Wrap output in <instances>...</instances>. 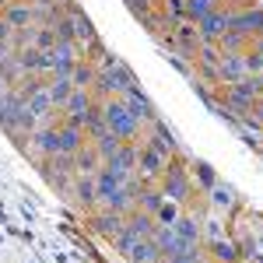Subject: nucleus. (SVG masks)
<instances>
[{
	"mask_svg": "<svg viewBox=\"0 0 263 263\" xmlns=\"http://www.w3.org/2000/svg\"><path fill=\"white\" fill-rule=\"evenodd\" d=\"M46 91H49L53 105H57V109H63V105H67V99H70V91H74L70 74H53V78L46 81Z\"/></svg>",
	"mask_w": 263,
	"mask_h": 263,
	"instance_id": "nucleus-14",
	"label": "nucleus"
},
{
	"mask_svg": "<svg viewBox=\"0 0 263 263\" xmlns=\"http://www.w3.org/2000/svg\"><path fill=\"white\" fill-rule=\"evenodd\" d=\"M7 88H11V84L4 81V74H0V91H7Z\"/></svg>",
	"mask_w": 263,
	"mask_h": 263,
	"instance_id": "nucleus-34",
	"label": "nucleus"
},
{
	"mask_svg": "<svg viewBox=\"0 0 263 263\" xmlns=\"http://www.w3.org/2000/svg\"><path fill=\"white\" fill-rule=\"evenodd\" d=\"M211 256H214V263H235L239 260V249L232 242H224V239H214L211 242Z\"/></svg>",
	"mask_w": 263,
	"mask_h": 263,
	"instance_id": "nucleus-21",
	"label": "nucleus"
},
{
	"mask_svg": "<svg viewBox=\"0 0 263 263\" xmlns=\"http://www.w3.org/2000/svg\"><path fill=\"white\" fill-rule=\"evenodd\" d=\"M179 207H182V203H176V200H162V203H158V211H155L158 224H176V221H179Z\"/></svg>",
	"mask_w": 263,
	"mask_h": 263,
	"instance_id": "nucleus-25",
	"label": "nucleus"
},
{
	"mask_svg": "<svg viewBox=\"0 0 263 263\" xmlns=\"http://www.w3.org/2000/svg\"><path fill=\"white\" fill-rule=\"evenodd\" d=\"M147 144H151V147H158V151H162V155H168V158L179 151L176 134H172V130H168L162 120H151V141H147Z\"/></svg>",
	"mask_w": 263,
	"mask_h": 263,
	"instance_id": "nucleus-12",
	"label": "nucleus"
},
{
	"mask_svg": "<svg viewBox=\"0 0 263 263\" xmlns=\"http://www.w3.org/2000/svg\"><path fill=\"white\" fill-rule=\"evenodd\" d=\"M120 144H123V141L116 137V134H112V130H105L102 137H95V151H99L102 162H105V158H112V155L120 151Z\"/></svg>",
	"mask_w": 263,
	"mask_h": 263,
	"instance_id": "nucleus-22",
	"label": "nucleus"
},
{
	"mask_svg": "<svg viewBox=\"0 0 263 263\" xmlns=\"http://www.w3.org/2000/svg\"><path fill=\"white\" fill-rule=\"evenodd\" d=\"M46 60H49V74H70L74 63L81 60L78 57V42H53L46 49Z\"/></svg>",
	"mask_w": 263,
	"mask_h": 263,
	"instance_id": "nucleus-4",
	"label": "nucleus"
},
{
	"mask_svg": "<svg viewBox=\"0 0 263 263\" xmlns=\"http://www.w3.org/2000/svg\"><path fill=\"white\" fill-rule=\"evenodd\" d=\"M162 193L176 203H190V197H193V179H190V172L168 162V168H165V176H162Z\"/></svg>",
	"mask_w": 263,
	"mask_h": 263,
	"instance_id": "nucleus-3",
	"label": "nucleus"
},
{
	"mask_svg": "<svg viewBox=\"0 0 263 263\" xmlns=\"http://www.w3.org/2000/svg\"><path fill=\"white\" fill-rule=\"evenodd\" d=\"M137 165H141V172L147 179H162L165 168H168V155H162L151 144H137Z\"/></svg>",
	"mask_w": 263,
	"mask_h": 263,
	"instance_id": "nucleus-6",
	"label": "nucleus"
},
{
	"mask_svg": "<svg viewBox=\"0 0 263 263\" xmlns=\"http://www.w3.org/2000/svg\"><path fill=\"white\" fill-rule=\"evenodd\" d=\"M95 224H99V232L105 235V239H112V242H116L126 221H123L120 211H109V207H105V214H99V218H95Z\"/></svg>",
	"mask_w": 263,
	"mask_h": 263,
	"instance_id": "nucleus-17",
	"label": "nucleus"
},
{
	"mask_svg": "<svg viewBox=\"0 0 263 263\" xmlns=\"http://www.w3.org/2000/svg\"><path fill=\"white\" fill-rule=\"evenodd\" d=\"M102 120H105V126H109L120 141H134L137 130H141V123L130 116V109L123 105V99H105L102 102ZM134 144H141V141H134Z\"/></svg>",
	"mask_w": 263,
	"mask_h": 263,
	"instance_id": "nucleus-2",
	"label": "nucleus"
},
{
	"mask_svg": "<svg viewBox=\"0 0 263 263\" xmlns=\"http://www.w3.org/2000/svg\"><path fill=\"white\" fill-rule=\"evenodd\" d=\"M126 256H130V263H155L162 253H158V246L151 242V239H137V242H130L126 249H123Z\"/></svg>",
	"mask_w": 263,
	"mask_h": 263,
	"instance_id": "nucleus-15",
	"label": "nucleus"
},
{
	"mask_svg": "<svg viewBox=\"0 0 263 263\" xmlns=\"http://www.w3.org/2000/svg\"><path fill=\"white\" fill-rule=\"evenodd\" d=\"M193 168H197V172H193V179H200V186H203V190H211V186L218 182V179H214V172H211V165L197 162V165H193Z\"/></svg>",
	"mask_w": 263,
	"mask_h": 263,
	"instance_id": "nucleus-27",
	"label": "nucleus"
},
{
	"mask_svg": "<svg viewBox=\"0 0 263 263\" xmlns=\"http://www.w3.org/2000/svg\"><path fill=\"white\" fill-rule=\"evenodd\" d=\"M253 116H256V120L263 123V102H256V112H253Z\"/></svg>",
	"mask_w": 263,
	"mask_h": 263,
	"instance_id": "nucleus-32",
	"label": "nucleus"
},
{
	"mask_svg": "<svg viewBox=\"0 0 263 263\" xmlns=\"http://www.w3.org/2000/svg\"><path fill=\"white\" fill-rule=\"evenodd\" d=\"M246 39H249V35H242V32H235V28H228V32H224L221 39H218V49H221V53H242Z\"/></svg>",
	"mask_w": 263,
	"mask_h": 263,
	"instance_id": "nucleus-23",
	"label": "nucleus"
},
{
	"mask_svg": "<svg viewBox=\"0 0 263 263\" xmlns=\"http://www.w3.org/2000/svg\"><path fill=\"white\" fill-rule=\"evenodd\" d=\"M91 109H95V95H91L88 88H74V91H70V99H67V105H63L67 120L78 123V126H84V123H88Z\"/></svg>",
	"mask_w": 263,
	"mask_h": 263,
	"instance_id": "nucleus-5",
	"label": "nucleus"
},
{
	"mask_svg": "<svg viewBox=\"0 0 263 263\" xmlns=\"http://www.w3.org/2000/svg\"><path fill=\"white\" fill-rule=\"evenodd\" d=\"M0 18L18 32V28H28V25L35 21V11H32V4H28V0H7V7L0 11Z\"/></svg>",
	"mask_w": 263,
	"mask_h": 263,
	"instance_id": "nucleus-9",
	"label": "nucleus"
},
{
	"mask_svg": "<svg viewBox=\"0 0 263 263\" xmlns=\"http://www.w3.org/2000/svg\"><path fill=\"white\" fill-rule=\"evenodd\" d=\"M253 53H260V57H263V35L256 39V49H253Z\"/></svg>",
	"mask_w": 263,
	"mask_h": 263,
	"instance_id": "nucleus-33",
	"label": "nucleus"
},
{
	"mask_svg": "<svg viewBox=\"0 0 263 263\" xmlns=\"http://www.w3.org/2000/svg\"><path fill=\"white\" fill-rule=\"evenodd\" d=\"M126 4H130L137 14H147V4H151V0H126Z\"/></svg>",
	"mask_w": 263,
	"mask_h": 263,
	"instance_id": "nucleus-31",
	"label": "nucleus"
},
{
	"mask_svg": "<svg viewBox=\"0 0 263 263\" xmlns=\"http://www.w3.org/2000/svg\"><path fill=\"white\" fill-rule=\"evenodd\" d=\"M74 197H78V203H84V207H91V203L99 200V197H95V176H81L78 186H74Z\"/></svg>",
	"mask_w": 263,
	"mask_h": 263,
	"instance_id": "nucleus-20",
	"label": "nucleus"
},
{
	"mask_svg": "<svg viewBox=\"0 0 263 263\" xmlns=\"http://www.w3.org/2000/svg\"><path fill=\"white\" fill-rule=\"evenodd\" d=\"M165 200V193H158V190H141V203H144V211H158V203Z\"/></svg>",
	"mask_w": 263,
	"mask_h": 263,
	"instance_id": "nucleus-26",
	"label": "nucleus"
},
{
	"mask_svg": "<svg viewBox=\"0 0 263 263\" xmlns=\"http://www.w3.org/2000/svg\"><path fill=\"white\" fill-rule=\"evenodd\" d=\"M134 84H137L134 81V70L120 60L116 67H109V70H99V78H95V84H91V95L102 99V102L109 99V95H112V99H123Z\"/></svg>",
	"mask_w": 263,
	"mask_h": 263,
	"instance_id": "nucleus-1",
	"label": "nucleus"
},
{
	"mask_svg": "<svg viewBox=\"0 0 263 263\" xmlns=\"http://www.w3.org/2000/svg\"><path fill=\"white\" fill-rule=\"evenodd\" d=\"M84 144H88L84 126H78V123H70V120H63V123H60V147H63V155H78Z\"/></svg>",
	"mask_w": 263,
	"mask_h": 263,
	"instance_id": "nucleus-11",
	"label": "nucleus"
},
{
	"mask_svg": "<svg viewBox=\"0 0 263 263\" xmlns=\"http://www.w3.org/2000/svg\"><path fill=\"white\" fill-rule=\"evenodd\" d=\"M70 21H74V39H78V42H91V39H95V28H91V21L84 18L78 7H70Z\"/></svg>",
	"mask_w": 263,
	"mask_h": 263,
	"instance_id": "nucleus-19",
	"label": "nucleus"
},
{
	"mask_svg": "<svg viewBox=\"0 0 263 263\" xmlns=\"http://www.w3.org/2000/svg\"><path fill=\"white\" fill-rule=\"evenodd\" d=\"M176 232H179V239L186 246H200V235H203V228H200V221L193 218V214H179V221L172 224Z\"/></svg>",
	"mask_w": 263,
	"mask_h": 263,
	"instance_id": "nucleus-16",
	"label": "nucleus"
},
{
	"mask_svg": "<svg viewBox=\"0 0 263 263\" xmlns=\"http://www.w3.org/2000/svg\"><path fill=\"white\" fill-rule=\"evenodd\" d=\"M218 74H221V81L224 84H235V81H242L246 74V49L242 53H221V67H218Z\"/></svg>",
	"mask_w": 263,
	"mask_h": 263,
	"instance_id": "nucleus-10",
	"label": "nucleus"
},
{
	"mask_svg": "<svg viewBox=\"0 0 263 263\" xmlns=\"http://www.w3.org/2000/svg\"><path fill=\"white\" fill-rule=\"evenodd\" d=\"M95 78H99V70H95V63H88V60H78L74 70H70V84H74V88H88V91H91Z\"/></svg>",
	"mask_w": 263,
	"mask_h": 263,
	"instance_id": "nucleus-18",
	"label": "nucleus"
},
{
	"mask_svg": "<svg viewBox=\"0 0 263 263\" xmlns=\"http://www.w3.org/2000/svg\"><path fill=\"white\" fill-rule=\"evenodd\" d=\"M123 105L130 109V116H134L137 123H151V120H158V112H155V105H151V99L144 95V91L137 88V84H134V88H130L126 95H123Z\"/></svg>",
	"mask_w": 263,
	"mask_h": 263,
	"instance_id": "nucleus-8",
	"label": "nucleus"
},
{
	"mask_svg": "<svg viewBox=\"0 0 263 263\" xmlns=\"http://www.w3.org/2000/svg\"><path fill=\"white\" fill-rule=\"evenodd\" d=\"M249 18H253V32H256V35H263V7L249 11Z\"/></svg>",
	"mask_w": 263,
	"mask_h": 263,
	"instance_id": "nucleus-30",
	"label": "nucleus"
},
{
	"mask_svg": "<svg viewBox=\"0 0 263 263\" xmlns=\"http://www.w3.org/2000/svg\"><path fill=\"white\" fill-rule=\"evenodd\" d=\"M70 162H74V168H78L81 176H95L102 168V155L95 151V144H84L78 155H70Z\"/></svg>",
	"mask_w": 263,
	"mask_h": 263,
	"instance_id": "nucleus-13",
	"label": "nucleus"
},
{
	"mask_svg": "<svg viewBox=\"0 0 263 263\" xmlns=\"http://www.w3.org/2000/svg\"><path fill=\"white\" fill-rule=\"evenodd\" d=\"M207 193H211V203H214V207H221V211H232V207H235V193H232L228 186H218V182H214Z\"/></svg>",
	"mask_w": 263,
	"mask_h": 263,
	"instance_id": "nucleus-24",
	"label": "nucleus"
},
{
	"mask_svg": "<svg viewBox=\"0 0 263 263\" xmlns=\"http://www.w3.org/2000/svg\"><path fill=\"white\" fill-rule=\"evenodd\" d=\"M168 63H172L179 74H193V67H190V60H186V53H179V49H172V53H168Z\"/></svg>",
	"mask_w": 263,
	"mask_h": 263,
	"instance_id": "nucleus-28",
	"label": "nucleus"
},
{
	"mask_svg": "<svg viewBox=\"0 0 263 263\" xmlns=\"http://www.w3.org/2000/svg\"><path fill=\"white\" fill-rule=\"evenodd\" d=\"M165 14H168V21H172V25H176V21H182V14H186V11H182V0H165Z\"/></svg>",
	"mask_w": 263,
	"mask_h": 263,
	"instance_id": "nucleus-29",
	"label": "nucleus"
},
{
	"mask_svg": "<svg viewBox=\"0 0 263 263\" xmlns=\"http://www.w3.org/2000/svg\"><path fill=\"white\" fill-rule=\"evenodd\" d=\"M228 21H232V11H221V7H214L211 14H203L200 18V42H218L228 32Z\"/></svg>",
	"mask_w": 263,
	"mask_h": 263,
	"instance_id": "nucleus-7",
	"label": "nucleus"
}]
</instances>
